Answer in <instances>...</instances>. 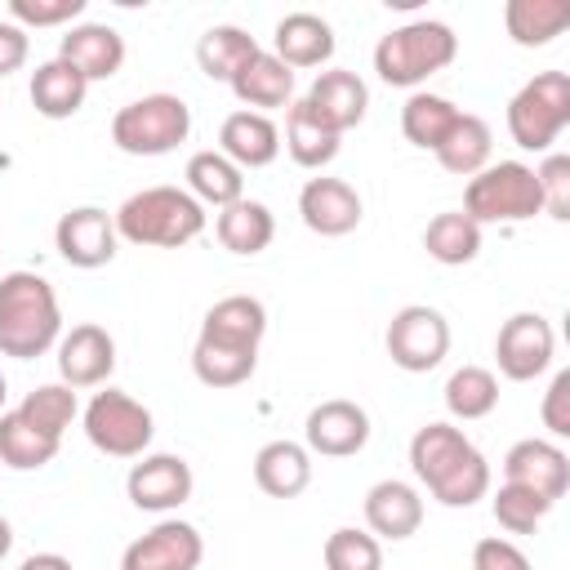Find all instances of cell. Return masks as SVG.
Wrapping results in <instances>:
<instances>
[{"mask_svg":"<svg viewBox=\"0 0 570 570\" xmlns=\"http://www.w3.org/2000/svg\"><path fill=\"white\" fill-rule=\"evenodd\" d=\"M267 334V307L254 294L218 298L196 334L191 374L205 387H240L258 370V343Z\"/></svg>","mask_w":570,"mask_h":570,"instance_id":"obj_1","label":"cell"},{"mask_svg":"<svg viewBox=\"0 0 570 570\" xmlns=\"http://www.w3.org/2000/svg\"><path fill=\"white\" fill-rule=\"evenodd\" d=\"M410 468L445 508H472L490 494V463L454 423H423L410 436Z\"/></svg>","mask_w":570,"mask_h":570,"instance_id":"obj_2","label":"cell"},{"mask_svg":"<svg viewBox=\"0 0 570 570\" xmlns=\"http://www.w3.org/2000/svg\"><path fill=\"white\" fill-rule=\"evenodd\" d=\"M62 338L58 294L40 272L0 276V356L36 361Z\"/></svg>","mask_w":570,"mask_h":570,"instance_id":"obj_3","label":"cell"},{"mask_svg":"<svg viewBox=\"0 0 570 570\" xmlns=\"http://www.w3.org/2000/svg\"><path fill=\"white\" fill-rule=\"evenodd\" d=\"M111 218L120 240L151 249H178L205 232V205L187 187H165V183L125 196Z\"/></svg>","mask_w":570,"mask_h":570,"instance_id":"obj_4","label":"cell"},{"mask_svg":"<svg viewBox=\"0 0 570 570\" xmlns=\"http://www.w3.org/2000/svg\"><path fill=\"white\" fill-rule=\"evenodd\" d=\"M454 53H459V36L445 22H436V18H419V22L392 27L374 45V71H379L383 85L414 89L428 76L445 71L454 62Z\"/></svg>","mask_w":570,"mask_h":570,"instance_id":"obj_5","label":"cell"},{"mask_svg":"<svg viewBox=\"0 0 570 570\" xmlns=\"http://www.w3.org/2000/svg\"><path fill=\"white\" fill-rule=\"evenodd\" d=\"M191 134V107L178 94H142L111 116V142L125 156H169Z\"/></svg>","mask_w":570,"mask_h":570,"instance_id":"obj_6","label":"cell"},{"mask_svg":"<svg viewBox=\"0 0 570 570\" xmlns=\"http://www.w3.org/2000/svg\"><path fill=\"white\" fill-rule=\"evenodd\" d=\"M463 214L476 227H485V223H525V218L543 214V196H539L534 169L521 165V160L485 165L463 187Z\"/></svg>","mask_w":570,"mask_h":570,"instance_id":"obj_7","label":"cell"},{"mask_svg":"<svg viewBox=\"0 0 570 570\" xmlns=\"http://www.w3.org/2000/svg\"><path fill=\"white\" fill-rule=\"evenodd\" d=\"M570 125V76L539 71L508 102V134L521 151H548Z\"/></svg>","mask_w":570,"mask_h":570,"instance_id":"obj_8","label":"cell"},{"mask_svg":"<svg viewBox=\"0 0 570 570\" xmlns=\"http://www.w3.org/2000/svg\"><path fill=\"white\" fill-rule=\"evenodd\" d=\"M85 436L94 450L111 454V459H142L151 436H156V419L142 401H134L120 387H102L89 396L85 405Z\"/></svg>","mask_w":570,"mask_h":570,"instance_id":"obj_9","label":"cell"},{"mask_svg":"<svg viewBox=\"0 0 570 570\" xmlns=\"http://www.w3.org/2000/svg\"><path fill=\"white\" fill-rule=\"evenodd\" d=\"M383 343H387V356H392L396 370H405V374H428V370H436V365L445 361V352H450V321H445L436 307H428V303H405V307L387 321Z\"/></svg>","mask_w":570,"mask_h":570,"instance_id":"obj_10","label":"cell"},{"mask_svg":"<svg viewBox=\"0 0 570 570\" xmlns=\"http://www.w3.org/2000/svg\"><path fill=\"white\" fill-rule=\"evenodd\" d=\"M552 352H557V334H552L548 316H539V312H512L499 325L494 361H499V374L503 379H512V383L539 379L552 365Z\"/></svg>","mask_w":570,"mask_h":570,"instance_id":"obj_11","label":"cell"},{"mask_svg":"<svg viewBox=\"0 0 570 570\" xmlns=\"http://www.w3.org/2000/svg\"><path fill=\"white\" fill-rule=\"evenodd\" d=\"M303 441H307V454L352 459L370 441V414H365V405H356L347 396H330V401L312 405V414L303 423Z\"/></svg>","mask_w":570,"mask_h":570,"instance_id":"obj_12","label":"cell"},{"mask_svg":"<svg viewBox=\"0 0 570 570\" xmlns=\"http://www.w3.org/2000/svg\"><path fill=\"white\" fill-rule=\"evenodd\" d=\"M191 490L196 476L183 454H142L125 476V494L142 512H174L191 499Z\"/></svg>","mask_w":570,"mask_h":570,"instance_id":"obj_13","label":"cell"},{"mask_svg":"<svg viewBox=\"0 0 570 570\" xmlns=\"http://www.w3.org/2000/svg\"><path fill=\"white\" fill-rule=\"evenodd\" d=\"M205 557V539L191 521H178V517H165L156 521L147 534H138L125 557H120V570H196Z\"/></svg>","mask_w":570,"mask_h":570,"instance_id":"obj_14","label":"cell"},{"mask_svg":"<svg viewBox=\"0 0 570 570\" xmlns=\"http://www.w3.org/2000/svg\"><path fill=\"white\" fill-rule=\"evenodd\" d=\"M53 245H58V254H62L71 267H85V272L107 267V263L116 258V245H120L116 218H111L107 209H98V205H76V209H67V214L58 218Z\"/></svg>","mask_w":570,"mask_h":570,"instance_id":"obj_15","label":"cell"},{"mask_svg":"<svg viewBox=\"0 0 570 570\" xmlns=\"http://www.w3.org/2000/svg\"><path fill=\"white\" fill-rule=\"evenodd\" d=\"M298 218L307 232L316 236H347L361 227L365 218V205H361V191L347 183V178H307L303 191H298Z\"/></svg>","mask_w":570,"mask_h":570,"instance_id":"obj_16","label":"cell"},{"mask_svg":"<svg viewBox=\"0 0 570 570\" xmlns=\"http://www.w3.org/2000/svg\"><path fill=\"white\" fill-rule=\"evenodd\" d=\"M503 481L534 490L539 499L557 503L570 490V454L557 441L543 436H525L503 454Z\"/></svg>","mask_w":570,"mask_h":570,"instance_id":"obj_17","label":"cell"},{"mask_svg":"<svg viewBox=\"0 0 570 570\" xmlns=\"http://www.w3.org/2000/svg\"><path fill=\"white\" fill-rule=\"evenodd\" d=\"M111 370H116V338L102 325L85 321L58 338V379L67 387H102Z\"/></svg>","mask_w":570,"mask_h":570,"instance_id":"obj_18","label":"cell"},{"mask_svg":"<svg viewBox=\"0 0 570 570\" xmlns=\"http://www.w3.org/2000/svg\"><path fill=\"white\" fill-rule=\"evenodd\" d=\"M58 58L71 62L89 85L94 80H111L125 67V36L116 27H107V22H76L58 40Z\"/></svg>","mask_w":570,"mask_h":570,"instance_id":"obj_19","label":"cell"},{"mask_svg":"<svg viewBox=\"0 0 570 570\" xmlns=\"http://www.w3.org/2000/svg\"><path fill=\"white\" fill-rule=\"evenodd\" d=\"M365 525H370L374 539H392V543L419 534V525H423V499H419V490L410 481H396V476L374 481L365 490Z\"/></svg>","mask_w":570,"mask_h":570,"instance_id":"obj_20","label":"cell"},{"mask_svg":"<svg viewBox=\"0 0 570 570\" xmlns=\"http://www.w3.org/2000/svg\"><path fill=\"white\" fill-rule=\"evenodd\" d=\"M307 107L334 129V134H347L365 120V107H370V89L356 71H343V67H330V71H316L312 89L303 94Z\"/></svg>","mask_w":570,"mask_h":570,"instance_id":"obj_21","label":"cell"},{"mask_svg":"<svg viewBox=\"0 0 570 570\" xmlns=\"http://www.w3.org/2000/svg\"><path fill=\"white\" fill-rule=\"evenodd\" d=\"M218 151L245 174V169H267L281 156V129L263 111H232L218 129Z\"/></svg>","mask_w":570,"mask_h":570,"instance_id":"obj_22","label":"cell"},{"mask_svg":"<svg viewBox=\"0 0 570 570\" xmlns=\"http://www.w3.org/2000/svg\"><path fill=\"white\" fill-rule=\"evenodd\" d=\"M272 53L289 67V71H303V67H325L334 58V27L321 18V13H285L272 31Z\"/></svg>","mask_w":570,"mask_h":570,"instance_id":"obj_23","label":"cell"},{"mask_svg":"<svg viewBox=\"0 0 570 570\" xmlns=\"http://www.w3.org/2000/svg\"><path fill=\"white\" fill-rule=\"evenodd\" d=\"M232 94L245 102V111H276V107H289L294 98V71L272 53V49H258L236 76H232Z\"/></svg>","mask_w":570,"mask_h":570,"instance_id":"obj_24","label":"cell"},{"mask_svg":"<svg viewBox=\"0 0 570 570\" xmlns=\"http://www.w3.org/2000/svg\"><path fill=\"white\" fill-rule=\"evenodd\" d=\"M254 485L272 499H298L312 485V454L298 441H267L254 454Z\"/></svg>","mask_w":570,"mask_h":570,"instance_id":"obj_25","label":"cell"},{"mask_svg":"<svg viewBox=\"0 0 570 570\" xmlns=\"http://www.w3.org/2000/svg\"><path fill=\"white\" fill-rule=\"evenodd\" d=\"M27 94H31V107H36L45 120H67V116H76V111L85 107L89 80H85L71 62L49 58V62H40V67L31 71Z\"/></svg>","mask_w":570,"mask_h":570,"instance_id":"obj_26","label":"cell"},{"mask_svg":"<svg viewBox=\"0 0 570 570\" xmlns=\"http://www.w3.org/2000/svg\"><path fill=\"white\" fill-rule=\"evenodd\" d=\"M338 138H343V134H334V129L307 107V98L289 102V111H285V151H289V160H294L298 169H325V165L338 156Z\"/></svg>","mask_w":570,"mask_h":570,"instance_id":"obj_27","label":"cell"},{"mask_svg":"<svg viewBox=\"0 0 570 570\" xmlns=\"http://www.w3.org/2000/svg\"><path fill=\"white\" fill-rule=\"evenodd\" d=\"M214 236H218V245H223L227 254L254 258V254H263V249L272 245V236H276V218H272V209H267L263 200H236V205L218 209V218H214Z\"/></svg>","mask_w":570,"mask_h":570,"instance_id":"obj_28","label":"cell"},{"mask_svg":"<svg viewBox=\"0 0 570 570\" xmlns=\"http://www.w3.org/2000/svg\"><path fill=\"white\" fill-rule=\"evenodd\" d=\"M503 27L521 49H543L570 27V4L566 0H508Z\"/></svg>","mask_w":570,"mask_h":570,"instance_id":"obj_29","label":"cell"},{"mask_svg":"<svg viewBox=\"0 0 570 570\" xmlns=\"http://www.w3.org/2000/svg\"><path fill=\"white\" fill-rule=\"evenodd\" d=\"M187 191L200 200V205H214V209H227L236 200H245V174L223 156V151H196L187 160Z\"/></svg>","mask_w":570,"mask_h":570,"instance_id":"obj_30","label":"cell"},{"mask_svg":"<svg viewBox=\"0 0 570 570\" xmlns=\"http://www.w3.org/2000/svg\"><path fill=\"white\" fill-rule=\"evenodd\" d=\"M254 53H258V40H254L249 31H240V27H232V22H218V27H209V31L196 40V67H200L209 80H223V85H232V76H236Z\"/></svg>","mask_w":570,"mask_h":570,"instance_id":"obj_31","label":"cell"},{"mask_svg":"<svg viewBox=\"0 0 570 570\" xmlns=\"http://www.w3.org/2000/svg\"><path fill=\"white\" fill-rule=\"evenodd\" d=\"M490 125L481 120V116H472V111H459V120H454V129L445 134V142L432 151L436 160H441V169L445 174H459V178H472V174H481L485 165H490Z\"/></svg>","mask_w":570,"mask_h":570,"instance_id":"obj_32","label":"cell"},{"mask_svg":"<svg viewBox=\"0 0 570 570\" xmlns=\"http://www.w3.org/2000/svg\"><path fill=\"white\" fill-rule=\"evenodd\" d=\"M454 120H459V107L428 89H414L401 107V134L423 151H436L445 142V134L454 129Z\"/></svg>","mask_w":570,"mask_h":570,"instance_id":"obj_33","label":"cell"},{"mask_svg":"<svg viewBox=\"0 0 570 570\" xmlns=\"http://www.w3.org/2000/svg\"><path fill=\"white\" fill-rule=\"evenodd\" d=\"M423 249L445 267H463L481 254V227L463 209H445L423 227Z\"/></svg>","mask_w":570,"mask_h":570,"instance_id":"obj_34","label":"cell"},{"mask_svg":"<svg viewBox=\"0 0 570 570\" xmlns=\"http://www.w3.org/2000/svg\"><path fill=\"white\" fill-rule=\"evenodd\" d=\"M58 445L53 436H45L40 428H31L18 410H4L0 414V463L13 468V472H36L45 463L58 459Z\"/></svg>","mask_w":570,"mask_h":570,"instance_id":"obj_35","label":"cell"},{"mask_svg":"<svg viewBox=\"0 0 570 570\" xmlns=\"http://www.w3.org/2000/svg\"><path fill=\"white\" fill-rule=\"evenodd\" d=\"M494 405H499V379L485 365H463L445 379V410L454 419L472 423V419L494 414Z\"/></svg>","mask_w":570,"mask_h":570,"instance_id":"obj_36","label":"cell"},{"mask_svg":"<svg viewBox=\"0 0 570 570\" xmlns=\"http://www.w3.org/2000/svg\"><path fill=\"white\" fill-rule=\"evenodd\" d=\"M18 414H22L31 428H40L45 436L62 441V432H67V428L76 423V414H80V405H76V387H67V383H40L36 392L22 396Z\"/></svg>","mask_w":570,"mask_h":570,"instance_id":"obj_37","label":"cell"},{"mask_svg":"<svg viewBox=\"0 0 570 570\" xmlns=\"http://www.w3.org/2000/svg\"><path fill=\"white\" fill-rule=\"evenodd\" d=\"M321 557H325V570H383V543L356 525H338L325 539Z\"/></svg>","mask_w":570,"mask_h":570,"instance_id":"obj_38","label":"cell"},{"mask_svg":"<svg viewBox=\"0 0 570 570\" xmlns=\"http://www.w3.org/2000/svg\"><path fill=\"white\" fill-rule=\"evenodd\" d=\"M494 521L508 530V534H534V525L557 508V503H548V499H539L534 490H525V485H512V481H503L499 490H494Z\"/></svg>","mask_w":570,"mask_h":570,"instance_id":"obj_39","label":"cell"},{"mask_svg":"<svg viewBox=\"0 0 570 570\" xmlns=\"http://www.w3.org/2000/svg\"><path fill=\"white\" fill-rule=\"evenodd\" d=\"M539 196H543V214L566 223L570 218V156L566 151H548L543 165L534 169Z\"/></svg>","mask_w":570,"mask_h":570,"instance_id":"obj_40","label":"cell"},{"mask_svg":"<svg viewBox=\"0 0 570 570\" xmlns=\"http://www.w3.org/2000/svg\"><path fill=\"white\" fill-rule=\"evenodd\" d=\"M89 0H9V22L27 27H76Z\"/></svg>","mask_w":570,"mask_h":570,"instance_id":"obj_41","label":"cell"},{"mask_svg":"<svg viewBox=\"0 0 570 570\" xmlns=\"http://www.w3.org/2000/svg\"><path fill=\"white\" fill-rule=\"evenodd\" d=\"M539 414H543V428H548L552 436H570V370H557V374H552Z\"/></svg>","mask_w":570,"mask_h":570,"instance_id":"obj_42","label":"cell"},{"mask_svg":"<svg viewBox=\"0 0 570 570\" xmlns=\"http://www.w3.org/2000/svg\"><path fill=\"white\" fill-rule=\"evenodd\" d=\"M472 570H530V561L512 539L490 534V539H481L472 548Z\"/></svg>","mask_w":570,"mask_h":570,"instance_id":"obj_43","label":"cell"},{"mask_svg":"<svg viewBox=\"0 0 570 570\" xmlns=\"http://www.w3.org/2000/svg\"><path fill=\"white\" fill-rule=\"evenodd\" d=\"M27 53H31L27 31H22L18 22H4V18H0V80L13 76V71L27 62Z\"/></svg>","mask_w":570,"mask_h":570,"instance_id":"obj_44","label":"cell"},{"mask_svg":"<svg viewBox=\"0 0 570 570\" xmlns=\"http://www.w3.org/2000/svg\"><path fill=\"white\" fill-rule=\"evenodd\" d=\"M18 570H76V566H71L62 552H31Z\"/></svg>","mask_w":570,"mask_h":570,"instance_id":"obj_45","label":"cell"},{"mask_svg":"<svg viewBox=\"0 0 570 570\" xmlns=\"http://www.w3.org/2000/svg\"><path fill=\"white\" fill-rule=\"evenodd\" d=\"M9 548H13V525H9L4 517H0V561L9 557Z\"/></svg>","mask_w":570,"mask_h":570,"instance_id":"obj_46","label":"cell"},{"mask_svg":"<svg viewBox=\"0 0 570 570\" xmlns=\"http://www.w3.org/2000/svg\"><path fill=\"white\" fill-rule=\"evenodd\" d=\"M4 396H9V383H4V374H0V414H4Z\"/></svg>","mask_w":570,"mask_h":570,"instance_id":"obj_47","label":"cell"}]
</instances>
